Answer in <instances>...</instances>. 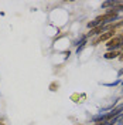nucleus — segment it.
<instances>
[{"mask_svg": "<svg viewBox=\"0 0 123 125\" xmlns=\"http://www.w3.org/2000/svg\"><path fill=\"white\" fill-rule=\"evenodd\" d=\"M122 44H123V37L122 36H115L106 43V47H108L109 51H117V48H120Z\"/></svg>", "mask_w": 123, "mask_h": 125, "instance_id": "obj_1", "label": "nucleus"}, {"mask_svg": "<svg viewBox=\"0 0 123 125\" xmlns=\"http://www.w3.org/2000/svg\"><path fill=\"white\" fill-rule=\"evenodd\" d=\"M112 37H115V31L110 30V31H105V33H102L98 39L93 41V46H96V44H99V43H102V41H106L108 43L109 40L112 39Z\"/></svg>", "mask_w": 123, "mask_h": 125, "instance_id": "obj_2", "label": "nucleus"}, {"mask_svg": "<svg viewBox=\"0 0 123 125\" xmlns=\"http://www.w3.org/2000/svg\"><path fill=\"white\" fill-rule=\"evenodd\" d=\"M86 41H88V37H86V36H84V37L81 39V41H78V47H77V53H78V54H79V53L82 51V48L85 47Z\"/></svg>", "mask_w": 123, "mask_h": 125, "instance_id": "obj_3", "label": "nucleus"}, {"mask_svg": "<svg viewBox=\"0 0 123 125\" xmlns=\"http://www.w3.org/2000/svg\"><path fill=\"white\" fill-rule=\"evenodd\" d=\"M119 54H120L119 51H108V53L103 55V57H105L106 60H113V58H116V57H117Z\"/></svg>", "mask_w": 123, "mask_h": 125, "instance_id": "obj_4", "label": "nucleus"}, {"mask_svg": "<svg viewBox=\"0 0 123 125\" xmlns=\"http://www.w3.org/2000/svg\"><path fill=\"white\" fill-rule=\"evenodd\" d=\"M100 31H102V26L96 27V29H92V30H91V33H89L86 37H89V36H98V34H100Z\"/></svg>", "mask_w": 123, "mask_h": 125, "instance_id": "obj_5", "label": "nucleus"}, {"mask_svg": "<svg viewBox=\"0 0 123 125\" xmlns=\"http://www.w3.org/2000/svg\"><path fill=\"white\" fill-rule=\"evenodd\" d=\"M117 84H120V80H116L115 83H109V84H103V85H106V87H115V85H117Z\"/></svg>", "mask_w": 123, "mask_h": 125, "instance_id": "obj_6", "label": "nucleus"}, {"mask_svg": "<svg viewBox=\"0 0 123 125\" xmlns=\"http://www.w3.org/2000/svg\"><path fill=\"white\" fill-rule=\"evenodd\" d=\"M122 75H123V68L122 70H119V73H117V78H120Z\"/></svg>", "mask_w": 123, "mask_h": 125, "instance_id": "obj_7", "label": "nucleus"}, {"mask_svg": "<svg viewBox=\"0 0 123 125\" xmlns=\"http://www.w3.org/2000/svg\"><path fill=\"white\" fill-rule=\"evenodd\" d=\"M119 60H120V61H123V51L119 54Z\"/></svg>", "mask_w": 123, "mask_h": 125, "instance_id": "obj_8", "label": "nucleus"}, {"mask_svg": "<svg viewBox=\"0 0 123 125\" xmlns=\"http://www.w3.org/2000/svg\"><path fill=\"white\" fill-rule=\"evenodd\" d=\"M95 125H108L106 122H98V124H95Z\"/></svg>", "mask_w": 123, "mask_h": 125, "instance_id": "obj_9", "label": "nucleus"}, {"mask_svg": "<svg viewBox=\"0 0 123 125\" xmlns=\"http://www.w3.org/2000/svg\"><path fill=\"white\" fill-rule=\"evenodd\" d=\"M0 125H3V124H0Z\"/></svg>", "mask_w": 123, "mask_h": 125, "instance_id": "obj_10", "label": "nucleus"}]
</instances>
